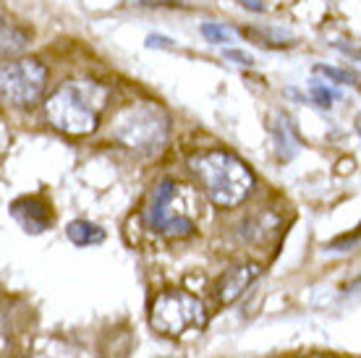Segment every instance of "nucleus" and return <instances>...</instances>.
Wrapping results in <instances>:
<instances>
[{
	"instance_id": "obj_1",
	"label": "nucleus",
	"mask_w": 361,
	"mask_h": 358,
	"mask_svg": "<svg viewBox=\"0 0 361 358\" xmlns=\"http://www.w3.org/2000/svg\"><path fill=\"white\" fill-rule=\"evenodd\" d=\"M110 92L97 81H66L45 102L47 121L68 136H87L99 125Z\"/></svg>"
},
{
	"instance_id": "obj_2",
	"label": "nucleus",
	"mask_w": 361,
	"mask_h": 358,
	"mask_svg": "<svg viewBox=\"0 0 361 358\" xmlns=\"http://www.w3.org/2000/svg\"><path fill=\"white\" fill-rule=\"evenodd\" d=\"M199 186L215 206L231 209L249 199L254 188V173L235 154L223 149L199 152L189 160Z\"/></svg>"
},
{
	"instance_id": "obj_3",
	"label": "nucleus",
	"mask_w": 361,
	"mask_h": 358,
	"mask_svg": "<svg viewBox=\"0 0 361 358\" xmlns=\"http://www.w3.org/2000/svg\"><path fill=\"white\" fill-rule=\"evenodd\" d=\"M171 121L152 102L128 105L113 121V139L139 154H157L168 142Z\"/></svg>"
},
{
	"instance_id": "obj_4",
	"label": "nucleus",
	"mask_w": 361,
	"mask_h": 358,
	"mask_svg": "<svg viewBox=\"0 0 361 358\" xmlns=\"http://www.w3.org/2000/svg\"><path fill=\"white\" fill-rule=\"evenodd\" d=\"M149 327L163 338H183L186 332H202L207 327V311L197 296L186 290H168L149 306Z\"/></svg>"
},
{
	"instance_id": "obj_5",
	"label": "nucleus",
	"mask_w": 361,
	"mask_h": 358,
	"mask_svg": "<svg viewBox=\"0 0 361 358\" xmlns=\"http://www.w3.org/2000/svg\"><path fill=\"white\" fill-rule=\"evenodd\" d=\"M47 84V68L35 58L6 61L0 71V92L3 99L16 108H32L39 102Z\"/></svg>"
},
{
	"instance_id": "obj_6",
	"label": "nucleus",
	"mask_w": 361,
	"mask_h": 358,
	"mask_svg": "<svg viewBox=\"0 0 361 358\" xmlns=\"http://www.w3.org/2000/svg\"><path fill=\"white\" fill-rule=\"evenodd\" d=\"M186 194V186H178L176 180L165 178L154 191L152 206H149V225L157 233L168 238H186L197 230L194 217L180 209V197Z\"/></svg>"
},
{
	"instance_id": "obj_7",
	"label": "nucleus",
	"mask_w": 361,
	"mask_h": 358,
	"mask_svg": "<svg viewBox=\"0 0 361 358\" xmlns=\"http://www.w3.org/2000/svg\"><path fill=\"white\" fill-rule=\"evenodd\" d=\"M11 215L27 233L39 235L53 225V212L42 197H21L11 204Z\"/></svg>"
},
{
	"instance_id": "obj_8",
	"label": "nucleus",
	"mask_w": 361,
	"mask_h": 358,
	"mask_svg": "<svg viewBox=\"0 0 361 358\" xmlns=\"http://www.w3.org/2000/svg\"><path fill=\"white\" fill-rule=\"evenodd\" d=\"M259 275H262V267L257 261H246V264H238V267H231L228 272H223V278L217 280V288H215L217 304L223 306L233 304L235 298L241 296Z\"/></svg>"
},
{
	"instance_id": "obj_9",
	"label": "nucleus",
	"mask_w": 361,
	"mask_h": 358,
	"mask_svg": "<svg viewBox=\"0 0 361 358\" xmlns=\"http://www.w3.org/2000/svg\"><path fill=\"white\" fill-rule=\"evenodd\" d=\"M66 235H68V241L73 246H97V243L105 241V230L99 228V225L90 223V220H73L68 223L66 228Z\"/></svg>"
},
{
	"instance_id": "obj_10",
	"label": "nucleus",
	"mask_w": 361,
	"mask_h": 358,
	"mask_svg": "<svg viewBox=\"0 0 361 358\" xmlns=\"http://www.w3.org/2000/svg\"><path fill=\"white\" fill-rule=\"evenodd\" d=\"M275 134H278L280 157H283V160H290V157L298 152V136H296V128H293V121H290L286 113H280V116H278Z\"/></svg>"
},
{
	"instance_id": "obj_11",
	"label": "nucleus",
	"mask_w": 361,
	"mask_h": 358,
	"mask_svg": "<svg viewBox=\"0 0 361 358\" xmlns=\"http://www.w3.org/2000/svg\"><path fill=\"white\" fill-rule=\"evenodd\" d=\"M29 45V35L11 21H3V55H18Z\"/></svg>"
},
{
	"instance_id": "obj_12",
	"label": "nucleus",
	"mask_w": 361,
	"mask_h": 358,
	"mask_svg": "<svg viewBox=\"0 0 361 358\" xmlns=\"http://www.w3.org/2000/svg\"><path fill=\"white\" fill-rule=\"evenodd\" d=\"M314 73H322L327 79L338 81V84H353L361 90V76L353 71H343V68H330V66H314Z\"/></svg>"
},
{
	"instance_id": "obj_13",
	"label": "nucleus",
	"mask_w": 361,
	"mask_h": 358,
	"mask_svg": "<svg viewBox=\"0 0 361 358\" xmlns=\"http://www.w3.org/2000/svg\"><path fill=\"white\" fill-rule=\"evenodd\" d=\"M202 35L207 37L209 42H215V45H226V42L233 39V32L220 27V24H202Z\"/></svg>"
},
{
	"instance_id": "obj_14",
	"label": "nucleus",
	"mask_w": 361,
	"mask_h": 358,
	"mask_svg": "<svg viewBox=\"0 0 361 358\" xmlns=\"http://www.w3.org/2000/svg\"><path fill=\"white\" fill-rule=\"evenodd\" d=\"M333 97H335V92L330 90L327 84H319V81H314V84H312V99H314L322 110L333 108Z\"/></svg>"
},
{
	"instance_id": "obj_15",
	"label": "nucleus",
	"mask_w": 361,
	"mask_h": 358,
	"mask_svg": "<svg viewBox=\"0 0 361 358\" xmlns=\"http://www.w3.org/2000/svg\"><path fill=\"white\" fill-rule=\"evenodd\" d=\"M223 55H226L228 61L244 66V68H252V66H254V58L246 53V50H233V47H226V50H223Z\"/></svg>"
},
{
	"instance_id": "obj_16",
	"label": "nucleus",
	"mask_w": 361,
	"mask_h": 358,
	"mask_svg": "<svg viewBox=\"0 0 361 358\" xmlns=\"http://www.w3.org/2000/svg\"><path fill=\"white\" fill-rule=\"evenodd\" d=\"M147 47H171V39L160 35H149L147 37Z\"/></svg>"
},
{
	"instance_id": "obj_17",
	"label": "nucleus",
	"mask_w": 361,
	"mask_h": 358,
	"mask_svg": "<svg viewBox=\"0 0 361 358\" xmlns=\"http://www.w3.org/2000/svg\"><path fill=\"white\" fill-rule=\"evenodd\" d=\"M246 11H252V13H262L264 11V3L262 0H238Z\"/></svg>"
},
{
	"instance_id": "obj_18",
	"label": "nucleus",
	"mask_w": 361,
	"mask_h": 358,
	"mask_svg": "<svg viewBox=\"0 0 361 358\" xmlns=\"http://www.w3.org/2000/svg\"><path fill=\"white\" fill-rule=\"evenodd\" d=\"M27 358H61V356H50V353H35V356H27Z\"/></svg>"
},
{
	"instance_id": "obj_19",
	"label": "nucleus",
	"mask_w": 361,
	"mask_h": 358,
	"mask_svg": "<svg viewBox=\"0 0 361 358\" xmlns=\"http://www.w3.org/2000/svg\"><path fill=\"white\" fill-rule=\"evenodd\" d=\"M356 131H359V134H361V116L356 118Z\"/></svg>"
},
{
	"instance_id": "obj_20",
	"label": "nucleus",
	"mask_w": 361,
	"mask_h": 358,
	"mask_svg": "<svg viewBox=\"0 0 361 358\" xmlns=\"http://www.w3.org/2000/svg\"><path fill=\"white\" fill-rule=\"evenodd\" d=\"M309 358H335V356H309Z\"/></svg>"
},
{
	"instance_id": "obj_21",
	"label": "nucleus",
	"mask_w": 361,
	"mask_h": 358,
	"mask_svg": "<svg viewBox=\"0 0 361 358\" xmlns=\"http://www.w3.org/2000/svg\"><path fill=\"white\" fill-rule=\"evenodd\" d=\"M359 233H361V228H359Z\"/></svg>"
}]
</instances>
